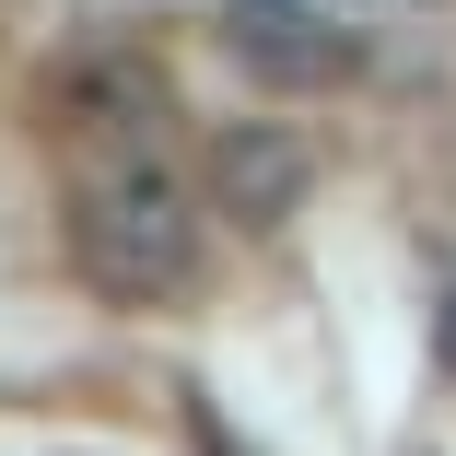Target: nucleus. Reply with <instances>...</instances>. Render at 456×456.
I'll return each instance as SVG.
<instances>
[{"label": "nucleus", "mask_w": 456, "mask_h": 456, "mask_svg": "<svg viewBox=\"0 0 456 456\" xmlns=\"http://www.w3.org/2000/svg\"><path fill=\"white\" fill-rule=\"evenodd\" d=\"M70 257H82L94 293L164 305V293L200 281V211H188V188H175L164 164L118 152V164H94V175L70 188Z\"/></svg>", "instance_id": "1"}, {"label": "nucleus", "mask_w": 456, "mask_h": 456, "mask_svg": "<svg viewBox=\"0 0 456 456\" xmlns=\"http://www.w3.org/2000/svg\"><path fill=\"white\" fill-rule=\"evenodd\" d=\"M223 47H234V70L269 82V94H328V82L362 70V36L328 24V12H305V0H234V12H223Z\"/></svg>", "instance_id": "2"}, {"label": "nucleus", "mask_w": 456, "mask_h": 456, "mask_svg": "<svg viewBox=\"0 0 456 456\" xmlns=\"http://www.w3.org/2000/svg\"><path fill=\"white\" fill-rule=\"evenodd\" d=\"M305 188H316V141H305V129L246 118V129L211 141V211H223V223L269 234V223H293V211H305Z\"/></svg>", "instance_id": "3"}, {"label": "nucleus", "mask_w": 456, "mask_h": 456, "mask_svg": "<svg viewBox=\"0 0 456 456\" xmlns=\"http://www.w3.org/2000/svg\"><path fill=\"white\" fill-rule=\"evenodd\" d=\"M70 118L106 129V141H141V129L164 118V70H141V59H94V70H70Z\"/></svg>", "instance_id": "4"}, {"label": "nucleus", "mask_w": 456, "mask_h": 456, "mask_svg": "<svg viewBox=\"0 0 456 456\" xmlns=\"http://www.w3.org/2000/svg\"><path fill=\"white\" fill-rule=\"evenodd\" d=\"M433 362H444V375H456V281L433 293Z\"/></svg>", "instance_id": "5"}]
</instances>
